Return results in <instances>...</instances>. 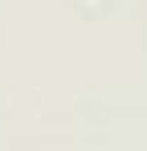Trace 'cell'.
Listing matches in <instances>:
<instances>
[]
</instances>
